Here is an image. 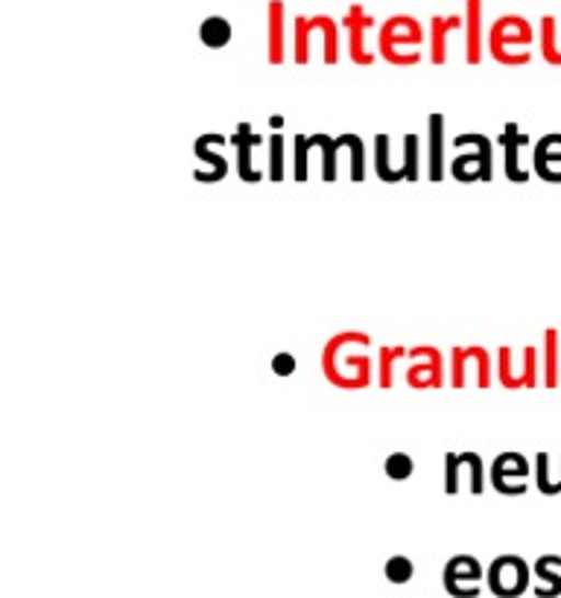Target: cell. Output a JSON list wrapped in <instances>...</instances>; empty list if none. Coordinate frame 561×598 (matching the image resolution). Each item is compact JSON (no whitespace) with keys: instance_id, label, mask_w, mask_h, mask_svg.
Listing matches in <instances>:
<instances>
[{"instance_id":"6da1fadb","label":"cell","mask_w":561,"mask_h":598,"mask_svg":"<svg viewBox=\"0 0 561 598\" xmlns=\"http://www.w3.org/2000/svg\"><path fill=\"white\" fill-rule=\"evenodd\" d=\"M371 336L363 330H342L331 336L322 347V373L324 380L336 389L359 391L375 380V359L368 354Z\"/></svg>"},{"instance_id":"7a4b0ae2","label":"cell","mask_w":561,"mask_h":598,"mask_svg":"<svg viewBox=\"0 0 561 598\" xmlns=\"http://www.w3.org/2000/svg\"><path fill=\"white\" fill-rule=\"evenodd\" d=\"M424 44H427V33L412 15H392L377 26V53L389 65H401V68L419 65Z\"/></svg>"},{"instance_id":"3957f363","label":"cell","mask_w":561,"mask_h":598,"mask_svg":"<svg viewBox=\"0 0 561 598\" xmlns=\"http://www.w3.org/2000/svg\"><path fill=\"white\" fill-rule=\"evenodd\" d=\"M485 50L500 65H526L533 59V26L520 15H503L489 26Z\"/></svg>"},{"instance_id":"277c9868","label":"cell","mask_w":561,"mask_h":598,"mask_svg":"<svg viewBox=\"0 0 561 598\" xmlns=\"http://www.w3.org/2000/svg\"><path fill=\"white\" fill-rule=\"evenodd\" d=\"M468 147V152H459L454 156V161L447 164L450 175H454L459 184H477V182H491L494 175V143H491L489 135L482 131H465V135H456L454 149Z\"/></svg>"},{"instance_id":"5b68a950","label":"cell","mask_w":561,"mask_h":598,"mask_svg":"<svg viewBox=\"0 0 561 598\" xmlns=\"http://www.w3.org/2000/svg\"><path fill=\"white\" fill-rule=\"evenodd\" d=\"M316 33L322 35L324 61H328V65H336V61H340V24H336L331 15L296 18V24H293V59H296L298 65H307V61H310V44H313Z\"/></svg>"},{"instance_id":"8992f818","label":"cell","mask_w":561,"mask_h":598,"mask_svg":"<svg viewBox=\"0 0 561 598\" xmlns=\"http://www.w3.org/2000/svg\"><path fill=\"white\" fill-rule=\"evenodd\" d=\"M541 354L538 347L526 345L520 350L512 347H500L497 350V380L503 389H538L541 382Z\"/></svg>"},{"instance_id":"52a82bcc","label":"cell","mask_w":561,"mask_h":598,"mask_svg":"<svg viewBox=\"0 0 561 598\" xmlns=\"http://www.w3.org/2000/svg\"><path fill=\"white\" fill-rule=\"evenodd\" d=\"M450 389H491V354L482 347H454L447 365Z\"/></svg>"},{"instance_id":"ba28073f","label":"cell","mask_w":561,"mask_h":598,"mask_svg":"<svg viewBox=\"0 0 561 598\" xmlns=\"http://www.w3.org/2000/svg\"><path fill=\"white\" fill-rule=\"evenodd\" d=\"M342 26H345V33H348V56L351 61H357V65H375L377 44L368 42V35L375 33V18L368 15L366 7L363 3H351L345 18H342Z\"/></svg>"},{"instance_id":"9c48e42d","label":"cell","mask_w":561,"mask_h":598,"mask_svg":"<svg viewBox=\"0 0 561 598\" xmlns=\"http://www.w3.org/2000/svg\"><path fill=\"white\" fill-rule=\"evenodd\" d=\"M407 359H410V365H407L403 380L410 389L430 391L445 386V356L438 354L436 347H412V350H407Z\"/></svg>"},{"instance_id":"30bf717a","label":"cell","mask_w":561,"mask_h":598,"mask_svg":"<svg viewBox=\"0 0 561 598\" xmlns=\"http://www.w3.org/2000/svg\"><path fill=\"white\" fill-rule=\"evenodd\" d=\"M485 584H489V590L497 598H515L529 587V566H526L524 557L500 555L491 561L489 573H485Z\"/></svg>"},{"instance_id":"8fae6325","label":"cell","mask_w":561,"mask_h":598,"mask_svg":"<svg viewBox=\"0 0 561 598\" xmlns=\"http://www.w3.org/2000/svg\"><path fill=\"white\" fill-rule=\"evenodd\" d=\"M462 479H468V491L480 496L485 491V468L477 452H447L445 456V494L456 496L462 491Z\"/></svg>"},{"instance_id":"7c38bea8","label":"cell","mask_w":561,"mask_h":598,"mask_svg":"<svg viewBox=\"0 0 561 598\" xmlns=\"http://www.w3.org/2000/svg\"><path fill=\"white\" fill-rule=\"evenodd\" d=\"M226 140H228L226 135H219V131H205V135L196 138V143H193V156H196L199 166H196L193 179L199 184H217L228 175V161L226 156H222Z\"/></svg>"},{"instance_id":"4fadbf2b","label":"cell","mask_w":561,"mask_h":598,"mask_svg":"<svg viewBox=\"0 0 561 598\" xmlns=\"http://www.w3.org/2000/svg\"><path fill=\"white\" fill-rule=\"evenodd\" d=\"M529 461L520 452H500L491 461V487L503 496H524L529 487Z\"/></svg>"},{"instance_id":"5bb4252c","label":"cell","mask_w":561,"mask_h":598,"mask_svg":"<svg viewBox=\"0 0 561 598\" xmlns=\"http://www.w3.org/2000/svg\"><path fill=\"white\" fill-rule=\"evenodd\" d=\"M482 578H485V573H482L480 561L471 555L450 557L445 564V573H442V584L454 598L480 596Z\"/></svg>"},{"instance_id":"9a60e30c","label":"cell","mask_w":561,"mask_h":598,"mask_svg":"<svg viewBox=\"0 0 561 598\" xmlns=\"http://www.w3.org/2000/svg\"><path fill=\"white\" fill-rule=\"evenodd\" d=\"M228 143H231L237 152L234 166H237V175H240V182H245V184L263 182L261 166L254 164V156H257L263 147L261 131H254L252 123H237L234 135L228 138Z\"/></svg>"},{"instance_id":"2e32d148","label":"cell","mask_w":561,"mask_h":598,"mask_svg":"<svg viewBox=\"0 0 561 598\" xmlns=\"http://www.w3.org/2000/svg\"><path fill=\"white\" fill-rule=\"evenodd\" d=\"M529 147V135L520 131L517 123H503V135H500V149H503V173L512 184L529 182V170L520 164V152Z\"/></svg>"},{"instance_id":"e0dca14e","label":"cell","mask_w":561,"mask_h":598,"mask_svg":"<svg viewBox=\"0 0 561 598\" xmlns=\"http://www.w3.org/2000/svg\"><path fill=\"white\" fill-rule=\"evenodd\" d=\"M465 59L468 65H480L485 56V15H482V0H465Z\"/></svg>"},{"instance_id":"ac0fdd59","label":"cell","mask_w":561,"mask_h":598,"mask_svg":"<svg viewBox=\"0 0 561 598\" xmlns=\"http://www.w3.org/2000/svg\"><path fill=\"white\" fill-rule=\"evenodd\" d=\"M535 173L541 175L543 182L561 184V135H543L538 140V147L533 152Z\"/></svg>"},{"instance_id":"d6986e66","label":"cell","mask_w":561,"mask_h":598,"mask_svg":"<svg viewBox=\"0 0 561 598\" xmlns=\"http://www.w3.org/2000/svg\"><path fill=\"white\" fill-rule=\"evenodd\" d=\"M445 179V114L427 117V182Z\"/></svg>"},{"instance_id":"ffe728a7","label":"cell","mask_w":561,"mask_h":598,"mask_svg":"<svg viewBox=\"0 0 561 598\" xmlns=\"http://www.w3.org/2000/svg\"><path fill=\"white\" fill-rule=\"evenodd\" d=\"M465 15H433L427 26V53L433 65L447 61V35L462 30Z\"/></svg>"},{"instance_id":"44dd1931","label":"cell","mask_w":561,"mask_h":598,"mask_svg":"<svg viewBox=\"0 0 561 598\" xmlns=\"http://www.w3.org/2000/svg\"><path fill=\"white\" fill-rule=\"evenodd\" d=\"M375 173L380 182L398 184L407 182V170H403V156H398V161L392 158V135L380 131L375 138Z\"/></svg>"},{"instance_id":"7402d4cb","label":"cell","mask_w":561,"mask_h":598,"mask_svg":"<svg viewBox=\"0 0 561 598\" xmlns=\"http://www.w3.org/2000/svg\"><path fill=\"white\" fill-rule=\"evenodd\" d=\"M284 0H270L266 7V59L270 65H280L284 61Z\"/></svg>"},{"instance_id":"603a6c76","label":"cell","mask_w":561,"mask_h":598,"mask_svg":"<svg viewBox=\"0 0 561 598\" xmlns=\"http://www.w3.org/2000/svg\"><path fill=\"white\" fill-rule=\"evenodd\" d=\"M234 38V26L231 21L222 15H208L199 24V42L208 47V50H222Z\"/></svg>"},{"instance_id":"cb8c5ba5","label":"cell","mask_w":561,"mask_h":598,"mask_svg":"<svg viewBox=\"0 0 561 598\" xmlns=\"http://www.w3.org/2000/svg\"><path fill=\"white\" fill-rule=\"evenodd\" d=\"M561 380V363H559V333L547 330L543 333V350H541V382L543 389H556Z\"/></svg>"},{"instance_id":"d4e9b609","label":"cell","mask_w":561,"mask_h":598,"mask_svg":"<svg viewBox=\"0 0 561 598\" xmlns=\"http://www.w3.org/2000/svg\"><path fill=\"white\" fill-rule=\"evenodd\" d=\"M319 138V147H322V179L328 184L336 182V164H340V152L348 143V131L345 135H324V131H316Z\"/></svg>"},{"instance_id":"484cf974","label":"cell","mask_w":561,"mask_h":598,"mask_svg":"<svg viewBox=\"0 0 561 598\" xmlns=\"http://www.w3.org/2000/svg\"><path fill=\"white\" fill-rule=\"evenodd\" d=\"M535 575H538V582H543L535 587L538 596H559L561 593V557L559 555L538 557Z\"/></svg>"},{"instance_id":"4316f807","label":"cell","mask_w":561,"mask_h":598,"mask_svg":"<svg viewBox=\"0 0 561 598\" xmlns=\"http://www.w3.org/2000/svg\"><path fill=\"white\" fill-rule=\"evenodd\" d=\"M401 359H407V347L401 345L377 347V386H380V389H392L394 368H398Z\"/></svg>"},{"instance_id":"83f0119b","label":"cell","mask_w":561,"mask_h":598,"mask_svg":"<svg viewBox=\"0 0 561 598\" xmlns=\"http://www.w3.org/2000/svg\"><path fill=\"white\" fill-rule=\"evenodd\" d=\"M313 147H319L316 135H296V140H293V179H296V182H307V175H310V152H313Z\"/></svg>"},{"instance_id":"f1b7e54d","label":"cell","mask_w":561,"mask_h":598,"mask_svg":"<svg viewBox=\"0 0 561 598\" xmlns=\"http://www.w3.org/2000/svg\"><path fill=\"white\" fill-rule=\"evenodd\" d=\"M538 44H541V56L550 65H561V35H559V21L552 15H543L541 18V38H538Z\"/></svg>"},{"instance_id":"f546056e","label":"cell","mask_w":561,"mask_h":598,"mask_svg":"<svg viewBox=\"0 0 561 598\" xmlns=\"http://www.w3.org/2000/svg\"><path fill=\"white\" fill-rule=\"evenodd\" d=\"M403 170H407V182H419L421 179V138L415 131H407L401 138Z\"/></svg>"},{"instance_id":"4dcf8cb0","label":"cell","mask_w":561,"mask_h":598,"mask_svg":"<svg viewBox=\"0 0 561 598\" xmlns=\"http://www.w3.org/2000/svg\"><path fill=\"white\" fill-rule=\"evenodd\" d=\"M266 147H270V166H266V179L270 182H284V131H272L270 140H266Z\"/></svg>"},{"instance_id":"1f68e13d","label":"cell","mask_w":561,"mask_h":598,"mask_svg":"<svg viewBox=\"0 0 561 598\" xmlns=\"http://www.w3.org/2000/svg\"><path fill=\"white\" fill-rule=\"evenodd\" d=\"M383 470L392 482H407L415 473V459L410 452H392V456H386Z\"/></svg>"},{"instance_id":"d6a6232c","label":"cell","mask_w":561,"mask_h":598,"mask_svg":"<svg viewBox=\"0 0 561 598\" xmlns=\"http://www.w3.org/2000/svg\"><path fill=\"white\" fill-rule=\"evenodd\" d=\"M535 459H538L535 461V485H538V491L547 496L561 494L559 479L550 476V456H547V452H538Z\"/></svg>"},{"instance_id":"836d02e7","label":"cell","mask_w":561,"mask_h":598,"mask_svg":"<svg viewBox=\"0 0 561 598\" xmlns=\"http://www.w3.org/2000/svg\"><path fill=\"white\" fill-rule=\"evenodd\" d=\"M383 575L389 584H410L412 575H415V564L407 555H392L386 561Z\"/></svg>"},{"instance_id":"e575fe53","label":"cell","mask_w":561,"mask_h":598,"mask_svg":"<svg viewBox=\"0 0 561 598\" xmlns=\"http://www.w3.org/2000/svg\"><path fill=\"white\" fill-rule=\"evenodd\" d=\"M298 368V359L289 350H280V354L272 356V373L275 377H293Z\"/></svg>"},{"instance_id":"d590c367","label":"cell","mask_w":561,"mask_h":598,"mask_svg":"<svg viewBox=\"0 0 561 598\" xmlns=\"http://www.w3.org/2000/svg\"><path fill=\"white\" fill-rule=\"evenodd\" d=\"M284 126H287V120H284V117H278V114H272V117H270V129L272 131H280V129H284Z\"/></svg>"},{"instance_id":"8d00e7d4","label":"cell","mask_w":561,"mask_h":598,"mask_svg":"<svg viewBox=\"0 0 561 598\" xmlns=\"http://www.w3.org/2000/svg\"><path fill=\"white\" fill-rule=\"evenodd\" d=\"M559 482H561V468H559Z\"/></svg>"}]
</instances>
